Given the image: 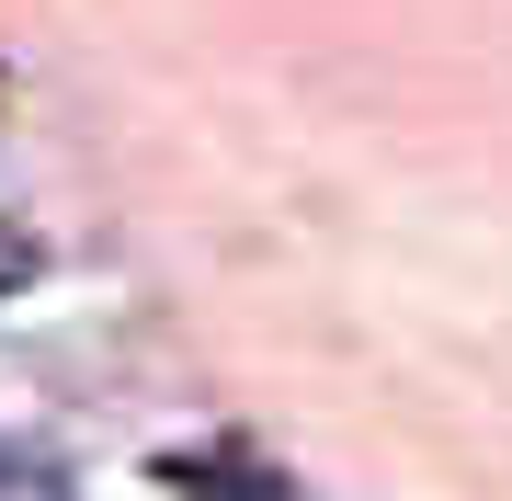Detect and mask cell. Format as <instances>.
<instances>
[{"instance_id":"obj_1","label":"cell","mask_w":512,"mask_h":501,"mask_svg":"<svg viewBox=\"0 0 512 501\" xmlns=\"http://www.w3.org/2000/svg\"><path fill=\"white\" fill-rule=\"evenodd\" d=\"M160 479L194 490V501H274V479H251V467H228V456H160Z\"/></svg>"},{"instance_id":"obj_2","label":"cell","mask_w":512,"mask_h":501,"mask_svg":"<svg viewBox=\"0 0 512 501\" xmlns=\"http://www.w3.org/2000/svg\"><path fill=\"white\" fill-rule=\"evenodd\" d=\"M35 274H46V240H35L23 217H0V308H12V297H23Z\"/></svg>"}]
</instances>
